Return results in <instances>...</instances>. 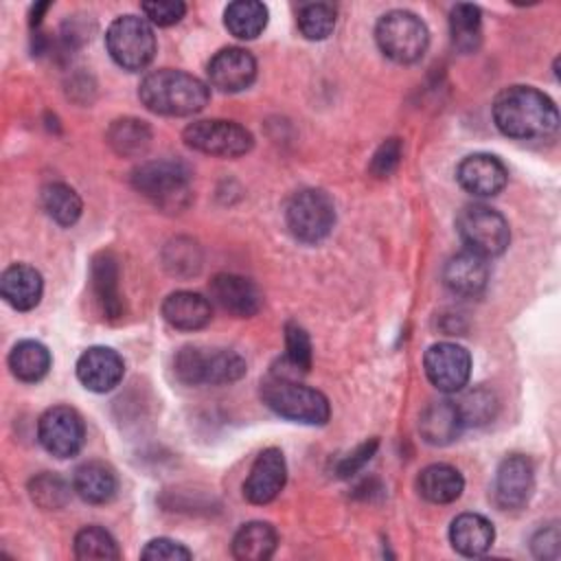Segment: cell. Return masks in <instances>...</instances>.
<instances>
[{"label":"cell","mask_w":561,"mask_h":561,"mask_svg":"<svg viewBox=\"0 0 561 561\" xmlns=\"http://www.w3.org/2000/svg\"><path fill=\"white\" fill-rule=\"evenodd\" d=\"M497 129L515 140L548 138L559 127L554 101L533 85H508L491 105Z\"/></svg>","instance_id":"obj_1"},{"label":"cell","mask_w":561,"mask_h":561,"mask_svg":"<svg viewBox=\"0 0 561 561\" xmlns=\"http://www.w3.org/2000/svg\"><path fill=\"white\" fill-rule=\"evenodd\" d=\"M138 99L153 114L191 116L206 107L210 85L191 72L160 68L140 81Z\"/></svg>","instance_id":"obj_2"},{"label":"cell","mask_w":561,"mask_h":561,"mask_svg":"<svg viewBox=\"0 0 561 561\" xmlns=\"http://www.w3.org/2000/svg\"><path fill=\"white\" fill-rule=\"evenodd\" d=\"M191 175L182 160H145L131 171V186L160 210L180 213L193 202Z\"/></svg>","instance_id":"obj_3"},{"label":"cell","mask_w":561,"mask_h":561,"mask_svg":"<svg viewBox=\"0 0 561 561\" xmlns=\"http://www.w3.org/2000/svg\"><path fill=\"white\" fill-rule=\"evenodd\" d=\"M261 399L272 412L296 423L324 425L331 416L329 399L320 390L276 370L261 381Z\"/></svg>","instance_id":"obj_4"},{"label":"cell","mask_w":561,"mask_h":561,"mask_svg":"<svg viewBox=\"0 0 561 561\" xmlns=\"http://www.w3.org/2000/svg\"><path fill=\"white\" fill-rule=\"evenodd\" d=\"M175 377L186 386H221L239 381L248 366L245 359L230 348L204 351L199 346H182L173 359Z\"/></svg>","instance_id":"obj_5"},{"label":"cell","mask_w":561,"mask_h":561,"mask_svg":"<svg viewBox=\"0 0 561 561\" xmlns=\"http://www.w3.org/2000/svg\"><path fill=\"white\" fill-rule=\"evenodd\" d=\"M375 39L388 59L397 64H414L430 46V31L416 13L392 9L377 20Z\"/></svg>","instance_id":"obj_6"},{"label":"cell","mask_w":561,"mask_h":561,"mask_svg":"<svg viewBox=\"0 0 561 561\" xmlns=\"http://www.w3.org/2000/svg\"><path fill=\"white\" fill-rule=\"evenodd\" d=\"M110 57L129 72L145 70L156 57V35L145 18L125 13L110 22L105 31Z\"/></svg>","instance_id":"obj_7"},{"label":"cell","mask_w":561,"mask_h":561,"mask_svg":"<svg viewBox=\"0 0 561 561\" xmlns=\"http://www.w3.org/2000/svg\"><path fill=\"white\" fill-rule=\"evenodd\" d=\"M456 230L467 250L484 259L500 256L511 243L508 221L486 204L465 206L456 217Z\"/></svg>","instance_id":"obj_8"},{"label":"cell","mask_w":561,"mask_h":561,"mask_svg":"<svg viewBox=\"0 0 561 561\" xmlns=\"http://www.w3.org/2000/svg\"><path fill=\"white\" fill-rule=\"evenodd\" d=\"M285 221L298 241L318 243L335 224V204L322 188H302L289 197Z\"/></svg>","instance_id":"obj_9"},{"label":"cell","mask_w":561,"mask_h":561,"mask_svg":"<svg viewBox=\"0 0 561 561\" xmlns=\"http://www.w3.org/2000/svg\"><path fill=\"white\" fill-rule=\"evenodd\" d=\"M182 140L193 151L217 156V158H239L248 153L254 145L250 129L234 121L224 118H202L184 127Z\"/></svg>","instance_id":"obj_10"},{"label":"cell","mask_w":561,"mask_h":561,"mask_svg":"<svg viewBox=\"0 0 561 561\" xmlns=\"http://www.w3.org/2000/svg\"><path fill=\"white\" fill-rule=\"evenodd\" d=\"M37 440L55 458H72L85 443V423L70 405H53L37 421Z\"/></svg>","instance_id":"obj_11"},{"label":"cell","mask_w":561,"mask_h":561,"mask_svg":"<svg viewBox=\"0 0 561 561\" xmlns=\"http://www.w3.org/2000/svg\"><path fill=\"white\" fill-rule=\"evenodd\" d=\"M423 368L440 392H460L471 377V355L456 342H436L425 351Z\"/></svg>","instance_id":"obj_12"},{"label":"cell","mask_w":561,"mask_h":561,"mask_svg":"<svg viewBox=\"0 0 561 561\" xmlns=\"http://www.w3.org/2000/svg\"><path fill=\"white\" fill-rule=\"evenodd\" d=\"M535 491V469L533 462L522 454L506 456L493 482V497L502 511H517L528 504Z\"/></svg>","instance_id":"obj_13"},{"label":"cell","mask_w":561,"mask_h":561,"mask_svg":"<svg viewBox=\"0 0 561 561\" xmlns=\"http://www.w3.org/2000/svg\"><path fill=\"white\" fill-rule=\"evenodd\" d=\"M206 75L208 85L217 88L219 92H241L256 79V59L245 48L226 46L210 57Z\"/></svg>","instance_id":"obj_14"},{"label":"cell","mask_w":561,"mask_h":561,"mask_svg":"<svg viewBox=\"0 0 561 561\" xmlns=\"http://www.w3.org/2000/svg\"><path fill=\"white\" fill-rule=\"evenodd\" d=\"M287 482V462L278 447L263 449L243 482V497L250 504H270Z\"/></svg>","instance_id":"obj_15"},{"label":"cell","mask_w":561,"mask_h":561,"mask_svg":"<svg viewBox=\"0 0 561 561\" xmlns=\"http://www.w3.org/2000/svg\"><path fill=\"white\" fill-rule=\"evenodd\" d=\"M456 180L467 193L476 197H493L506 186L508 171L497 156L471 153L460 160Z\"/></svg>","instance_id":"obj_16"},{"label":"cell","mask_w":561,"mask_h":561,"mask_svg":"<svg viewBox=\"0 0 561 561\" xmlns=\"http://www.w3.org/2000/svg\"><path fill=\"white\" fill-rule=\"evenodd\" d=\"M125 375L123 357L110 346H90L77 359V379L92 392L114 390Z\"/></svg>","instance_id":"obj_17"},{"label":"cell","mask_w":561,"mask_h":561,"mask_svg":"<svg viewBox=\"0 0 561 561\" xmlns=\"http://www.w3.org/2000/svg\"><path fill=\"white\" fill-rule=\"evenodd\" d=\"M208 291L210 298L234 318H252L254 313H259L263 302L259 287L250 278L239 274H215L208 285Z\"/></svg>","instance_id":"obj_18"},{"label":"cell","mask_w":561,"mask_h":561,"mask_svg":"<svg viewBox=\"0 0 561 561\" xmlns=\"http://www.w3.org/2000/svg\"><path fill=\"white\" fill-rule=\"evenodd\" d=\"M90 285L96 305L107 320H118L125 313V300L121 294V270L112 252H99L90 265Z\"/></svg>","instance_id":"obj_19"},{"label":"cell","mask_w":561,"mask_h":561,"mask_svg":"<svg viewBox=\"0 0 561 561\" xmlns=\"http://www.w3.org/2000/svg\"><path fill=\"white\" fill-rule=\"evenodd\" d=\"M443 283L456 296L476 298L489 283V263L484 256L462 250L445 263Z\"/></svg>","instance_id":"obj_20"},{"label":"cell","mask_w":561,"mask_h":561,"mask_svg":"<svg viewBox=\"0 0 561 561\" xmlns=\"http://www.w3.org/2000/svg\"><path fill=\"white\" fill-rule=\"evenodd\" d=\"M0 294L13 309L31 311L44 294L42 274L26 263H13L0 276Z\"/></svg>","instance_id":"obj_21"},{"label":"cell","mask_w":561,"mask_h":561,"mask_svg":"<svg viewBox=\"0 0 561 561\" xmlns=\"http://www.w3.org/2000/svg\"><path fill=\"white\" fill-rule=\"evenodd\" d=\"M164 320L180 331H197L204 329L213 318V305L199 291L180 289L164 298L162 302Z\"/></svg>","instance_id":"obj_22"},{"label":"cell","mask_w":561,"mask_h":561,"mask_svg":"<svg viewBox=\"0 0 561 561\" xmlns=\"http://www.w3.org/2000/svg\"><path fill=\"white\" fill-rule=\"evenodd\" d=\"M462 427L465 423L460 419L456 401H432L419 416L421 438L436 447L454 443L460 436Z\"/></svg>","instance_id":"obj_23"},{"label":"cell","mask_w":561,"mask_h":561,"mask_svg":"<svg viewBox=\"0 0 561 561\" xmlns=\"http://www.w3.org/2000/svg\"><path fill=\"white\" fill-rule=\"evenodd\" d=\"M495 539L493 524L480 513H460L449 526V541L462 557L484 554Z\"/></svg>","instance_id":"obj_24"},{"label":"cell","mask_w":561,"mask_h":561,"mask_svg":"<svg viewBox=\"0 0 561 561\" xmlns=\"http://www.w3.org/2000/svg\"><path fill=\"white\" fill-rule=\"evenodd\" d=\"M72 491L90 504H105L110 502L118 491V478L116 471L101 462V460H88L79 465L72 473Z\"/></svg>","instance_id":"obj_25"},{"label":"cell","mask_w":561,"mask_h":561,"mask_svg":"<svg viewBox=\"0 0 561 561\" xmlns=\"http://www.w3.org/2000/svg\"><path fill=\"white\" fill-rule=\"evenodd\" d=\"M416 489L421 497H425L432 504H449L462 495L465 478L456 467L445 462H434L421 469L416 478Z\"/></svg>","instance_id":"obj_26"},{"label":"cell","mask_w":561,"mask_h":561,"mask_svg":"<svg viewBox=\"0 0 561 561\" xmlns=\"http://www.w3.org/2000/svg\"><path fill=\"white\" fill-rule=\"evenodd\" d=\"M278 546V533L267 522H248L232 537V557L239 561H267Z\"/></svg>","instance_id":"obj_27"},{"label":"cell","mask_w":561,"mask_h":561,"mask_svg":"<svg viewBox=\"0 0 561 561\" xmlns=\"http://www.w3.org/2000/svg\"><path fill=\"white\" fill-rule=\"evenodd\" d=\"M107 145L121 158H140L151 145V127L134 116H123L112 121L105 134Z\"/></svg>","instance_id":"obj_28"},{"label":"cell","mask_w":561,"mask_h":561,"mask_svg":"<svg viewBox=\"0 0 561 561\" xmlns=\"http://www.w3.org/2000/svg\"><path fill=\"white\" fill-rule=\"evenodd\" d=\"M53 357L50 351L37 340H22L9 353V368L13 377L26 383H35L44 379L50 370Z\"/></svg>","instance_id":"obj_29"},{"label":"cell","mask_w":561,"mask_h":561,"mask_svg":"<svg viewBox=\"0 0 561 561\" xmlns=\"http://www.w3.org/2000/svg\"><path fill=\"white\" fill-rule=\"evenodd\" d=\"M224 26L237 39H254L267 26V7L256 0H237L224 9Z\"/></svg>","instance_id":"obj_30"},{"label":"cell","mask_w":561,"mask_h":561,"mask_svg":"<svg viewBox=\"0 0 561 561\" xmlns=\"http://www.w3.org/2000/svg\"><path fill=\"white\" fill-rule=\"evenodd\" d=\"M449 35L458 53H476L482 42V13L476 4L458 2L449 11Z\"/></svg>","instance_id":"obj_31"},{"label":"cell","mask_w":561,"mask_h":561,"mask_svg":"<svg viewBox=\"0 0 561 561\" xmlns=\"http://www.w3.org/2000/svg\"><path fill=\"white\" fill-rule=\"evenodd\" d=\"M42 206L55 224L66 228L77 224L83 210V202L79 193L64 182H50L42 188Z\"/></svg>","instance_id":"obj_32"},{"label":"cell","mask_w":561,"mask_h":561,"mask_svg":"<svg viewBox=\"0 0 561 561\" xmlns=\"http://www.w3.org/2000/svg\"><path fill=\"white\" fill-rule=\"evenodd\" d=\"M75 557L77 559H121V550L116 539L101 526H83L77 535H75V543H72Z\"/></svg>","instance_id":"obj_33"},{"label":"cell","mask_w":561,"mask_h":561,"mask_svg":"<svg viewBox=\"0 0 561 561\" xmlns=\"http://www.w3.org/2000/svg\"><path fill=\"white\" fill-rule=\"evenodd\" d=\"M28 495L31 500L44 508V511H57L64 508L70 500V484L57 476V473H37L28 482Z\"/></svg>","instance_id":"obj_34"},{"label":"cell","mask_w":561,"mask_h":561,"mask_svg":"<svg viewBox=\"0 0 561 561\" xmlns=\"http://www.w3.org/2000/svg\"><path fill=\"white\" fill-rule=\"evenodd\" d=\"M335 7L329 2H309L298 11V28L311 42L327 39L335 28Z\"/></svg>","instance_id":"obj_35"},{"label":"cell","mask_w":561,"mask_h":561,"mask_svg":"<svg viewBox=\"0 0 561 561\" xmlns=\"http://www.w3.org/2000/svg\"><path fill=\"white\" fill-rule=\"evenodd\" d=\"M497 397L489 388H476L465 392L458 401L456 408L460 412V419L467 425H484L495 419L497 414Z\"/></svg>","instance_id":"obj_36"},{"label":"cell","mask_w":561,"mask_h":561,"mask_svg":"<svg viewBox=\"0 0 561 561\" xmlns=\"http://www.w3.org/2000/svg\"><path fill=\"white\" fill-rule=\"evenodd\" d=\"M285 364L289 366L291 375L298 373H309L313 351H311V340L309 333L298 324V322H287L285 324Z\"/></svg>","instance_id":"obj_37"},{"label":"cell","mask_w":561,"mask_h":561,"mask_svg":"<svg viewBox=\"0 0 561 561\" xmlns=\"http://www.w3.org/2000/svg\"><path fill=\"white\" fill-rule=\"evenodd\" d=\"M164 265L169 267V272L180 274V276L197 274V270L202 265L197 245L191 239H175L173 243H169V248L164 252Z\"/></svg>","instance_id":"obj_38"},{"label":"cell","mask_w":561,"mask_h":561,"mask_svg":"<svg viewBox=\"0 0 561 561\" xmlns=\"http://www.w3.org/2000/svg\"><path fill=\"white\" fill-rule=\"evenodd\" d=\"M140 11L145 13V20L149 24L171 26L184 18L186 4L180 0H153V2H142Z\"/></svg>","instance_id":"obj_39"},{"label":"cell","mask_w":561,"mask_h":561,"mask_svg":"<svg viewBox=\"0 0 561 561\" xmlns=\"http://www.w3.org/2000/svg\"><path fill=\"white\" fill-rule=\"evenodd\" d=\"M399 162H401V140L399 138H388L373 153L368 171L375 178H388L399 167Z\"/></svg>","instance_id":"obj_40"},{"label":"cell","mask_w":561,"mask_h":561,"mask_svg":"<svg viewBox=\"0 0 561 561\" xmlns=\"http://www.w3.org/2000/svg\"><path fill=\"white\" fill-rule=\"evenodd\" d=\"M140 557L147 561H184V559H191L193 552L180 541H173L169 537H158L142 548Z\"/></svg>","instance_id":"obj_41"},{"label":"cell","mask_w":561,"mask_h":561,"mask_svg":"<svg viewBox=\"0 0 561 561\" xmlns=\"http://www.w3.org/2000/svg\"><path fill=\"white\" fill-rule=\"evenodd\" d=\"M377 445H379L377 438H370V440L357 445L353 451H348L346 456H342V458L337 460L335 473H337L340 478H351L353 473H357V471L373 458V454L377 451Z\"/></svg>","instance_id":"obj_42"},{"label":"cell","mask_w":561,"mask_h":561,"mask_svg":"<svg viewBox=\"0 0 561 561\" xmlns=\"http://www.w3.org/2000/svg\"><path fill=\"white\" fill-rule=\"evenodd\" d=\"M530 548H533V554L537 559H559L561 554V535H559V526L557 524H548L543 528H539L535 535H533V541H530Z\"/></svg>","instance_id":"obj_43"}]
</instances>
